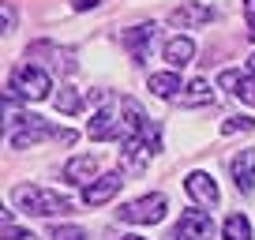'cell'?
Returning a JSON list of instances; mask_svg holds the SVG:
<instances>
[{"label": "cell", "mask_w": 255, "mask_h": 240, "mask_svg": "<svg viewBox=\"0 0 255 240\" xmlns=\"http://www.w3.org/2000/svg\"><path fill=\"white\" fill-rule=\"evenodd\" d=\"M11 203L26 214H38V218H56V214H72V199L60 192H49V188L38 184H15L11 188Z\"/></svg>", "instance_id": "6da1fadb"}, {"label": "cell", "mask_w": 255, "mask_h": 240, "mask_svg": "<svg viewBox=\"0 0 255 240\" xmlns=\"http://www.w3.org/2000/svg\"><path fill=\"white\" fill-rule=\"evenodd\" d=\"M124 98H117V94H98V109H94V120L87 124V135L90 139H98V143H105V139H120L124 135Z\"/></svg>", "instance_id": "7a4b0ae2"}, {"label": "cell", "mask_w": 255, "mask_h": 240, "mask_svg": "<svg viewBox=\"0 0 255 240\" xmlns=\"http://www.w3.org/2000/svg\"><path fill=\"white\" fill-rule=\"evenodd\" d=\"M49 90H53V83H49V72L38 64H19L15 72H11V83H8V98H15V102H41V98H49Z\"/></svg>", "instance_id": "3957f363"}, {"label": "cell", "mask_w": 255, "mask_h": 240, "mask_svg": "<svg viewBox=\"0 0 255 240\" xmlns=\"http://www.w3.org/2000/svg\"><path fill=\"white\" fill-rule=\"evenodd\" d=\"M165 195L161 192H150V195H143V199H135V203H124L120 207V222H128V225H154V222H161L165 218Z\"/></svg>", "instance_id": "277c9868"}, {"label": "cell", "mask_w": 255, "mask_h": 240, "mask_svg": "<svg viewBox=\"0 0 255 240\" xmlns=\"http://www.w3.org/2000/svg\"><path fill=\"white\" fill-rule=\"evenodd\" d=\"M154 146L146 143L143 135H131V131H124L120 135V161H124V169H131V173H143L146 169V161L154 158Z\"/></svg>", "instance_id": "5b68a950"}, {"label": "cell", "mask_w": 255, "mask_h": 240, "mask_svg": "<svg viewBox=\"0 0 255 240\" xmlns=\"http://www.w3.org/2000/svg\"><path fill=\"white\" fill-rule=\"evenodd\" d=\"M176 240H214V222L207 210H184L176 222Z\"/></svg>", "instance_id": "8992f818"}, {"label": "cell", "mask_w": 255, "mask_h": 240, "mask_svg": "<svg viewBox=\"0 0 255 240\" xmlns=\"http://www.w3.org/2000/svg\"><path fill=\"white\" fill-rule=\"evenodd\" d=\"M154 38H158V26H154V23H139V26H131V30H124V49L131 53L135 64H143L146 56H150Z\"/></svg>", "instance_id": "52a82bcc"}, {"label": "cell", "mask_w": 255, "mask_h": 240, "mask_svg": "<svg viewBox=\"0 0 255 240\" xmlns=\"http://www.w3.org/2000/svg\"><path fill=\"white\" fill-rule=\"evenodd\" d=\"M120 188H124V173H102L94 184L83 188V203H87V207H105Z\"/></svg>", "instance_id": "ba28073f"}, {"label": "cell", "mask_w": 255, "mask_h": 240, "mask_svg": "<svg viewBox=\"0 0 255 240\" xmlns=\"http://www.w3.org/2000/svg\"><path fill=\"white\" fill-rule=\"evenodd\" d=\"M184 188H188V195L199 203V207H218V199H222V192H218V184H214V176L203 173V169H195V173L184 176Z\"/></svg>", "instance_id": "9c48e42d"}, {"label": "cell", "mask_w": 255, "mask_h": 240, "mask_svg": "<svg viewBox=\"0 0 255 240\" xmlns=\"http://www.w3.org/2000/svg\"><path fill=\"white\" fill-rule=\"evenodd\" d=\"M214 15H218V11L207 8V4H184V8H176L173 15H169V23H173V26H184V30H195V26L214 23Z\"/></svg>", "instance_id": "30bf717a"}, {"label": "cell", "mask_w": 255, "mask_h": 240, "mask_svg": "<svg viewBox=\"0 0 255 240\" xmlns=\"http://www.w3.org/2000/svg\"><path fill=\"white\" fill-rule=\"evenodd\" d=\"M229 169H233V180H237V188L248 195V192L255 188V150H240L237 158L229 161Z\"/></svg>", "instance_id": "8fae6325"}, {"label": "cell", "mask_w": 255, "mask_h": 240, "mask_svg": "<svg viewBox=\"0 0 255 240\" xmlns=\"http://www.w3.org/2000/svg\"><path fill=\"white\" fill-rule=\"evenodd\" d=\"M94 173H98L94 154H79V158H72L64 165V180H68V184H87V180H94Z\"/></svg>", "instance_id": "7c38bea8"}, {"label": "cell", "mask_w": 255, "mask_h": 240, "mask_svg": "<svg viewBox=\"0 0 255 240\" xmlns=\"http://www.w3.org/2000/svg\"><path fill=\"white\" fill-rule=\"evenodd\" d=\"M165 60H169L173 68L191 64V60H195V41L184 38V34H180V38H169V41H165Z\"/></svg>", "instance_id": "4fadbf2b"}, {"label": "cell", "mask_w": 255, "mask_h": 240, "mask_svg": "<svg viewBox=\"0 0 255 240\" xmlns=\"http://www.w3.org/2000/svg\"><path fill=\"white\" fill-rule=\"evenodd\" d=\"M188 109H199V105H210L214 102V90L207 87V79H195V83H188L184 87V98H180Z\"/></svg>", "instance_id": "5bb4252c"}, {"label": "cell", "mask_w": 255, "mask_h": 240, "mask_svg": "<svg viewBox=\"0 0 255 240\" xmlns=\"http://www.w3.org/2000/svg\"><path fill=\"white\" fill-rule=\"evenodd\" d=\"M150 90L158 98H176V90H184V87H180V75L176 72H154L150 75Z\"/></svg>", "instance_id": "9a60e30c"}, {"label": "cell", "mask_w": 255, "mask_h": 240, "mask_svg": "<svg viewBox=\"0 0 255 240\" xmlns=\"http://www.w3.org/2000/svg\"><path fill=\"white\" fill-rule=\"evenodd\" d=\"M225 240H252V222L244 214H229L225 218V229H222Z\"/></svg>", "instance_id": "2e32d148"}, {"label": "cell", "mask_w": 255, "mask_h": 240, "mask_svg": "<svg viewBox=\"0 0 255 240\" xmlns=\"http://www.w3.org/2000/svg\"><path fill=\"white\" fill-rule=\"evenodd\" d=\"M53 102H56V109L68 113V117H75V113L83 109V98L75 94V87H60V90L53 94Z\"/></svg>", "instance_id": "e0dca14e"}, {"label": "cell", "mask_w": 255, "mask_h": 240, "mask_svg": "<svg viewBox=\"0 0 255 240\" xmlns=\"http://www.w3.org/2000/svg\"><path fill=\"white\" fill-rule=\"evenodd\" d=\"M0 222H4V240H34V233H26V229L15 225V214H11V210H4Z\"/></svg>", "instance_id": "ac0fdd59"}, {"label": "cell", "mask_w": 255, "mask_h": 240, "mask_svg": "<svg viewBox=\"0 0 255 240\" xmlns=\"http://www.w3.org/2000/svg\"><path fill=\"white\" fill-rule=\"evenodd\" d=\"M49 240H87V229H79V225H53Z\"/></svg>", "instance_id": "d6986e66"}, {"label": "cell", "mask_w": 255, "mask_h": 240, "mask_svg": "<svg viewBox=\"0 0 255 240\" xmlns=\"http://www.w3.org/2000/svg\"><path fill=\"white\" fill-rule=\"evenodd\" d=\"M233 94H237L244 105H255V75H252V72L240 75V83H237V90H233Z\"/></svg>", "instance_id": "ffe728a7"}, {"label": "cell", "mask_w": 255, "mask_h": 240, "mask_svg": "<svg viewBox=\"0 0 255 240\" xmlns=\"http://www.w3.org/2000/svg\"><path fill=\"white\" fill-rule=\"evenodd\" d=\"M252 128H255V120H252V117H229V120L222 124L225 135H237V131H252Z\"/></svg>", "instance_id": "44dd1931"}, {"label": "cell", "mask_w": 255, "mask_h": 240, "mask_svg": "<svg viewBox=\"0 0 255 240\" xmlns=\"http://www.w3.org/2000/svg\"><path fill=\"white\" fill-rule=\"evenodd\" d=\"M244 23H248V38L255 41V0H244Z\"/></svg>", "instance_id": "7402d4cb"}, {"label": "cell", "mask_w": 255, "mask_h": 240, "mask_svg": "<svg viewBox=\"0 0 255 240\" xmlns=\"http://www.w3.org/2000/svg\"><path fill=\"white\" fill-rule=\"evenodd\" d=\"M0 26H4V34H8V30H15V8H11V4H8L4 11H0Z\"/></svg>", "instance_id": "603a6c76"}, {"label": "cell", "mask_w": 255, "mask_h": 240, "mask_svg": "<svg viewBox=\"0 0 255 240\" xmlns=\"http://www.w3.org/2000/svg\"><path fill=\"white\" fill-rule=\"evenodd\" d=\"M240 75H244V72H222V79H218V83H222V87H225V90H237V83H240Z\"/></svg>", "instance_id": "cb8c5ba5"}, {"label": "cell", "mask_w": 255, "mask_h": 240, "mask_svg": "<svg viewBox=\"0 0 255 240\" xmlns=\"http://www.w3.org/2000/svg\"><path fill=\"white\" fill-rule=\"evenodd\" d=\"M72 4H75L79 11H87V8H98V0H72Z\"/></svg>", "instance_id": "d4e9b609"}, {"label": "cell", "mask_w": 255, "mask_h": 240, "mask_svg": "<svg viewBox=\"0 0 255 240\" xmlns=\"http://www.w3.org/2000/svg\"><path fill=\"white\" fill-rule=\"evenodd\" d=\"M248 72H252V75H255V53H252V56H248Z\"/></svg>", "instance_id": "484cf974"}, {"label": "cell", "mask_w": 255, "mask_h": 240, "mask_svg": "<svg viewBox=\"0 0 255 240\" xmlns=\"http://www.w3.org/2000/svg\"><path fill=\"white\" fill-rule=\"evenodd\" d=\"M124 240H146V237H124Z\"/></svg>", "instance_id": "4316f807"}]
</instances>
